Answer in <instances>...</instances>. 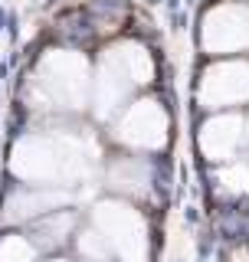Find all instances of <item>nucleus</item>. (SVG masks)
<instances>
[{
    "label": "nucleus",
    "mask_w": 249,
    "mask_h": 262,
    "mask_svg": "<svg viewBox=\"0 0 249 262\" xmlns=\"http://www.w3.org/2000/svg\"><path fill=\"white\" fill-rule=\"evenodd\" d=\"M16 174L30 180H66L82 170V151L69 141L27 138L16 144Z\"/></svg>",
    "instance_id": "nucleus-1"
},
{
    "label": "nucleus",
    "mask_w": 249,
    "mask_h": 262,
    "mask_svg": "<svg viewBox=\"0 0 249 262\" xmlns=\"http://www.w3.org/2000/svg\"><path fill=\"white\" fill-rule=\"evenodd\" d=\"M39 85L49 102H59L63 108H79L89 92V66L76 53H53L39 66Z\"/></svg>",
    "instance_id": "nucleus-2"
},
{
    "label": "nucleus",
    "mask_w": 249,
    "mask_h": 262,
    "mask_svg": "<svg viewBox=\"0 0 249 262\" xmlns=\"http://www.w3.org/2000/svg\"><path fill=\"white\" fill-rule=\"evenodd\" d=\"M95 223L105 233L109 246L125 262H144L148 256V236H144V223L135 210L121 207V203H102L95 210Z\"/></svg>",
    "instance_id": "nucleus-3"
},
{
    "label": "nucleus",
    "mask_w": 249,
    "mask_h": 262,
    "mask_svg": "<svg viewBox=\"0 0 249 262\" xmlns=\"http://www.w3.org/2000/svg\"><path fill=\"white\" fill-rule=\"evenodd\" d=\"M203 46L210 53H239L249 49V7L220 4L203 20Z\"/></svg>",
    "instance_id": "nucleus-4"
},
{
    "label": "nucleus",
    "mask_w": 249,
    "mask_h": 262,
    "mask_svg": "<svg viewBox=\"0 0 249 262\" xmlns=\"http://www.w3.org/2000/svg\"><path fill=\"white\" fill-rule=\"evenodd\" d=\"M200 102L210 105V108L249 102V62L230 59L210 66L200 82Z\"/></svg>",
    "instance_id": "nucleus-5"
},
{
    "label": "nucleus",
    "mask_w": 249,
    "mask_h": 262,
    "mask_svg": "<svg viewBox=\"0 0 249 262\" xmlns=\"http://www.w3.org/2000/svg\"><path fill=\"white\" fill-rule=\"evenodd\" d=\"M118 138L135 147H161L168 138V115L157 102H135L118 125Z\"/></svg>",
    "instance_id": "nucleus-6"
},
{
    "label": "nucleus",
    "mask_w": 249,
    "mask_h": 262,
    "mask_svg": "<svg viewBox=\"0 0 249 262\" xmlns=\"http://www.w3.org/2000/svg\"><path fill=\"white\" fill-rule=\"evenodd\" d=\"M239 141H243V118L239 115H220V118L206 121L200 131V147H203L206 158H213V161L233 158Z\"/></svg>",
    "instance_id": "nucleus-7"
},
{
    "label": "nucleus",
    "mask_w": 249,
    "mask_h": 262,
    "mask_svg": "<svg viewBox=\"0 0 249 262\" xmlns=\"http://www.w3.org/2000/svg\"><path fill=\"white\" fill-rule=\"evenodd\" d=\"M135 85L131 76L121 69L115 59L105 56L102 59V69H98V79H95V105H98V115H109L112 108H118L121 98L128 95V89Z\"/></svg>",
    "instance_id": "nucleus-8"
},
{
    "label": "nucleus",
    "mask_w": 249,
    "mask_h": 262,
    "mask_svg": "<svg viewBox=\"0 0 249 262\" xmlns=\"http://www.w3.org/2000/svg\"><path fill=\"white\" fill-rule=\"evenodd\" d=\"M109 59H115L121 66L125 72L131 76V82L135 85H141V82H151V76H154V66H151V56L144 53L138 43H121V46H115V49H109Z\"/></svg>",
    "instance_id": "nucleus-9"
},
{
    "label": "nucleus",
    "mask_w": 249,
    "mask_h": 262,
    "mask_svg": "<svg viewBox=\"0 0 249 262\" xmlns=\"http://www.w3.org/2000/svg\"><path fill=\"white\" fill-rule=\"evenodd\" d=\"M59 203H69V193H16L13 203H10V220H20V216H33L39 210H49V207H59Z\"/></svg>",
    "instance_id": "nucleus-10"
},
{
    "label": "nucleus",
    "mask_w": 249,
    "mask_h": 262,
    "mask_svg": "<svg viewBox=\"0 0 249 262\" xmlns=\"http://www.w3.org/2000/svg\"><path fill=\"white\" fill-rule=\"evenodd\" d=\"M112 184L121 190H141V184H148V170L135 161H125L112 170Z\"/></svg>",
    "instance_id": "nucleus-11"
},
{
    "label": "nucleus",
    "mask_w": 249,
    "mask_h": 262,
    "mask_svg": "<svg viewBox=\"0 0 249 262\" xmlns=\"http://www.w3.org/2000/svg\"><path fill=\"white\" fill-rule=\"evenodd\" d=\"M220 184L226 187L230 193H249V167L243 161L226 164V170H220Z\"/></svg>",
    "instance_id": "nucleus-12"
},
{
    "label": "nucleus",
    "mask_w": 249,
    "mask_h": 262,
    "mask_svg": "<svg viewBox=\"0 0 249 262\" xmlns=\"http://www.w3.org/2000/svg\"><path fill=\"white\" fill-rule=\"evenodd\" d=\"M33 259V249L27 239H20V236H10V239H4L0 246V262H30Z\"/></svg>",
    "instance_id": "nucleus-13"
},
{
    "label": "nucleus",
    "mask_w": 249,
    "mask_h": 262,
    "mask_svg": "<svg viewBox=\"0 0 249 262\" xmlns=\"http://www.w3.org/2000/svg\"><path fill=\"white\" fill-rule=\"evenodd\" d=\"M79 249L86 252L89 259H109V239L98 236V233H86L79 239Z\"/></svg>",
    "instance_id": "nucleus-14"
},
{
    "label": "nucleus",
    "mask_w": 249,
    "mask_h": 262,
    "mask_svg": "<svg viewBox=\"0 0 249 262\" xmlns=\"http://www.w3.org/2000/svg\"><path fill=\"white\" fill-rule=\"evenodd\" d=\"M69 226H72V216H69V213H63L59 220H53V223H46L43 229H39V233H43V243H49V246L59 243V239H63V233H66Z\"/></svg>",
    "instance_id": "nucleus-15"
},
{
    "label": "nucleus",
    "mask_w": 249,
    "mask_h": 262,
    "mask_svg": "<svg viewBox=\"0 0 249 262\" xmlns=\"http://www.w3.org/2000/svg\"><path fill=\"white\" fill-rule=\"evenodd\" d=\"M246 138H249V131H246Z\"/></svg>",
    "instance_id": "nucleus-16"
}]
</instances>
